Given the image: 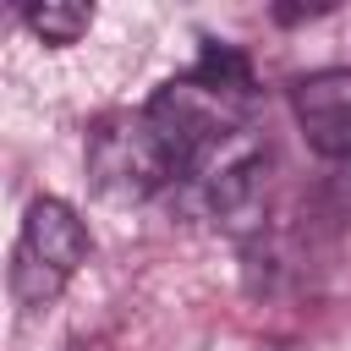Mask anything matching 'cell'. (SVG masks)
<instances>
[{"label":"cell","mask_w":351,"mask_h":351,"mask_svg":"<svg viewBox=\"0 0 351 351\" xmlns=\"http://www.w3.org/2000/svg\"><path fill=\"white\" fill-rule=\"evenodd\" d=\"M88 225L77 219L71 203L60 197H33L16 252H11V296L22 307H49L60 296V285L88 263Z\"/></svg>","instance_id":"6da1fadb"},{"label":"cell","mask_w":351,"mask_h":351,"mask_svg":"<svg viewBox=\"0 0 351 351\" xmlns=\"http://www.w3.org/2000/svg\"><path fill=\"white\" fill-rule=\"evenodd\" d=\"M88 176L110 203H143L176 181V165H170L159 132L148 126V115L121 110L88 132Z\"/></svg>","instance_id":"7a4b0ae2"},{"label":"cell","mask_w":351,"mask_h":351,"mask_svg":"<svg viewBox=\"0 0 351 351\" xmlns=\"http://www.w3.org/2000/svg\"><path fill=\"white\" fill-rule=\"evenodd\" d=\"M291 110L318 159H351V66L302 77L291 88Z\"/></svg>","instance_id":"3957f363"},{"label":"cell","mask_w":351,"mask_h":351,"mask_svg":"<svg viewBox=\"0 0 351 351\" xmlns=\"http://www.w3.org/2000/svg\"><path fill=\"white\" fill-rule=\"evenodd\" d=\"M197 88H208V93H219V99H247L252 93V60L236 49V44H203V55H197V66L186 71Z\"/></svg>","instance_id":"277c9868"},{"label":"cell","mask_w":351,"mask_h":351,"mask_svg":"<svg viewBox=\"0 0 351 351\" xmlns=\"http://www.w3.org/2000/svg\"><path fill=\"white\" fill-rule=\"evenodd\" d=\"M22 22L44 38V44H77L88 27H93V5H77V0H44V5H27Z\"/></svg>","instance_id":"5b68a950"},{"label":"cell","mask_w":351,"mask_h":351,"mask_svg":"<svg viewBox=\"0 0 351 351\" xmlns=\"http://www.w3.org/2000/svg\"><path fill=\"white\" fill-rule=\"evenodd\" d=\"M66 351H104V346H66Z\"/></svg>","instance_id":"8992f818"},{"label":"cell","mask_w":351,"mask_h":351,"mask_svg":"<svg viewBox=\"0 0 351 351\" xmlns=\"http://www.w3.org/2000/svg\"><path fill=\"white\" fill-rule=\"evenodd\" d=\"M263 351H291V346H263Z\"/></svg>","instance_id":"52a82bcc"}]
</instances>
